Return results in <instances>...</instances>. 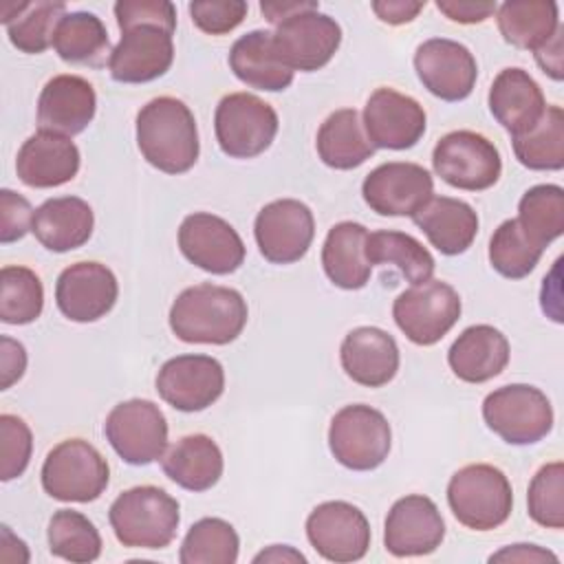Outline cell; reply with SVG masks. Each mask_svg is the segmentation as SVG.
Returning <instances> with one entry per match:
<instances>
[{"label": "cell", "mask_w": 564, "mask_h": 564, "mask_svg": "<svg viewBox=\"0 0 564 564\" xmlns=\"http://www.w3.org/2000/svg\"><path fill=\"white\" fill-rule=\"evenodd\" d=\"M249 308L240 291L200 282L183 289L170 308V328L185 344L225 346L247 326Z\"/></svg>", "instance_id": "1"}, {"label": "cell", "mask_w": 564, "mask_h": 564, "mask_svg": "<svg viewBox=\"0 0 564 564\" xmlns=\"http://www.w3.org/2000/svg\"><path fill=\"white\" fill-rule=\"evenodd\" d=\"M137 145L143 159L165 174H183L198 161L196 119L185 101L163 95L137 112Z\"/></svg>", "instance_id": "2"}, {"label": "cell", "mask_w": 564, "mask_h": 564, "mask_svg": "<svg viewBox=\"0 0 564 564\" xmlns=\"http://www.w3.org/2000/svg\"><path fill=\"white\" fill-rule=\"evenodd\" d=\"M108 522L115 538L128 549H165L176 538L181 511L176 498L154 485H139L119 494Z\"/></svg>", "instance_id": "3"}, {"label": "cell", "mask_w": 564, "mask_h": 564, "mask_svg": "<svg viewBox=\"0 0 564 564\" xmlns=\"http://www.w3.org/2000/svg\"><path fill=\"white\" fill-rule=\"evenodd\" d=\"M447 505L454 518L471 531L498 529L513 509L511 482L494 465H465L447 482Z\"/></svg>", "instance_id": "4"}, {"label": "cell", "mask_w": 564, "mask_h": 564, "mask_svg": "<svg viewBox=\"0 0 564 564\" xmlns=\"http://www.w3.org/2000/svg\"><path fill=\"white\" fill-rule=\"evenodd\" d=\"M42 487L59 502H93L110 480L108 460L84 438L57 443L42 463Z\"/></svg>", "instance_id": "5"}, {"label": "cell", "mask_w": 564, "mask_h": 564, "mask_svg": "<svg viewBox=\"0 0 564 564\" xmlns=\"http://www.w3.org/2000/svg\"><path fill=\"white\" fill-rule=\"evenodd\" d=\"M487 427L509 445H533L553 430V408L546 394L529 383H509L482 401Z\"/></svg>", "instance_id": "6"}, {"label": "cell", "mask_w": 564, "mask_h": 564, "mask_svg": "<svg viewBox=\"0 0 564 564\" xmlns=\"http://www.w3.org/2000/svg\"><path fill=\"white\" fill-rule=\"evenodd\" d=\"M328 447L339 465L352 471H370L388 458L392 430L383 412L366 403H352L335 412L328 427Z\"/></svg>", "instance_id": "7"}, {"label": "cell", "mask_w": 564, "mask_h": 564, "mask_svg": "<svg viewBox=\"0 0 564 564\" xmlns=\"http://www.w3.org/2000/svg\"><path fill=\"white\" fill-rule=\"evenodd\" d=\"M278 126L273 106L251 93L225 95L214 112L216 141L231 159H253L269 150Z\"/></svg>", "instance_id": "8"}, {"label": "cell", "mask_w": 564, "mask_h": 564, "mask_svg": "<svg viewBox=\"0 0 564 564\" xmlns=\"http://www.w3.org/2000/svg\"><path fill=\"white\" fill-rule=\"evenodd\" d=\"M432 167L456 189L482 192L498 183L502 159L494 141L474 130H454L441 137L432 152Z\"/></svg>", "instance_id": "9"}, {"label": "cell", "mask_w": 564, "mask_h": 564, "mask_svg": "<svg viewBox=\"0 0 564 564\" xmlns=\"http://www.w3.org/2000/svg\"><path fill=\"white\" fill-rule=\"evenodd\" d=\"M460 311V295L443 280L412 284L392 304L394 324L416 346L441 341L458 322Z\"/></svg>", "instance_id": "10"}, {"label": "cell", "mask_w": 564, "mask_h": 564, "mask_svg": "<svg viewBox=\"0 0 564 564\" xmlns=\"http://www.w3.org/2000/svg\"><path fill=\"white\" fill-rule=\"evenodd\" d=\"M104 436L128 465H150L165 454L167 419L156 403L128 399L108 412Z\"/></svg>", "instance_id": "11"}, {"label": "cell", "mask_w": 564, "mask_h": 564, "mask_svg": "<svg viewBox=\"0 0 564 564\" xmlns=\"http://www.w3.org/2000/svg\"><path fill=\"white\" fill-rule=\"evenodd\" d=\"M273 44L280 59L295 73L324 68L341 44V26L319 9L295 13L282 20L273 31Z\"/></svg>", "instance_id": "12"}, {"label": "cell", "mask_w": 564, "mask_h": 564, "mask_svg": "<svg viewBox=\"0 0 564 564\" xmlns=\"http://www.w3.org/2000/svg\"><path fill=\"white\" fill-rule=\"evenodd\" d=\"M253 236L264 260L271 264H293L306 256L313 242V212L295 198L271 200L258 212Z\"/></svg>", "instance_id": "13"}, {"label": "cell", "mask_w": 564, "mask_h": 564, "mask_svg": "<svg viewBox=\"0 0 564 564\" xmlns=\"http://www.w3.org/2000/svg\"><path fill=\"white\" fill-rule=\"evenodd\" d=\"M306 538L324 560L348 564L368 553L370 524L359 507L346 500H328L308 513Z\"/></svg>", "instance_id": "14"}, {"label": "cell", "mask_w": 564, "mask_h": 564, "mask_svg": "<svg viewBox=\"0 0 564 564\" xmlns=\"http://www.w3.org/2000/svg\"><path fill=\"white\" fill-rule=\"evenodd\" d=\"M159 397L181 412H200L216 403L225 390L223 364L209 355H176L154 379Z\"/></svg>", "instance_id": "15"}, {"label": "cell", "mask_w": 564, "mask_h": 564, "mask_svg": "<svg viewBox=\"0 0 564 564\" xmlns=\"http://www.w3.org/2000/svg\"><path fill=\"white\" fill-rule=\"evenodd\" d=\"M361 196L379 216L412 218L434 196V178L419 163L388 161L364 178Z\"/></svg>", "instance_id": "16"}, {"label": "cell", "mask_w": 564, "mask_h": 564, "mask_svg": "<svg viewBox=\"0 0 564 564\" xmlns=\"http://www.w3.org/2000/svg\"><path fill=\"white\" fill-rule=\"evenodd\" d=\"M178 249L198 269L227 275L245 262V242L240 234L220 216L194 212L178 227Z\"/></svg>", "instance_id": "17"}, {"label": "cell", "mask_w": 564, "mask_h": 564, "mask_svg": "<svg viewBox=\"0 0 564 564\" xmlns=\"http://www.w3.org/2000/svg\"><path fill=\"white\" fill-rule=\"evenodd\" d=\"M414 70L434 97L443 101H463L471 95L478 77V64L471 51L447 37H432L416 46Z\"/></svg>", "instance_id": "18"}, {"label": "cell", "mask_w": 564, "mask_h": 564, "mask_svg": "<svg viewBox=\"0 0 564 564\" xmlns=\"http://www.w3.org/2000/svg\"><path fill=\"white\" fill-rule=\"evenodd\" d=\"M445 538V522L436 502L421 494L399 498L386 518L383 546L394 557L434 553Z\"/></svg>", "instance_id": "19"}, {"label": "cell", "mask_w": 564, "mask_h": 564, "mask_svg": "<svg viewBox=\"0 0 564 564\" xmlns=\"http://www.w3.org/2000/svg\"><path fill=\"white\" fill-rule=\"evenodd\" d=\"M172 62V33L154 24H132L121 29V40L110 53L108 70L119 84H145L163 77Z\"/></svg>", "instance_id": "20"}, {"label": "cell", "mask_w": 564, "mask_h": 564, "mask_svg": "<svg viewBox=\"0 0 564 564\" xmlns=\"http://www.w3.org/2000/svg\"><path fill=\"white\" fill-rule=\"evenodd\" d=\"M425 126L423 106L394 88L381 86L366 101L364 130L375 150H408L421 141Z\"/></svg>", "instance_id": "21"}, {"label": "cell", "mask_w": 564, "mask_h": 564, "mask_svg": "<svg viewBox=\"0 0 564 564\" xmlns=\"http://www.w3.org/2000/svg\"><path fill=\"white\" fill-rule=\"evenodd\" d=\"M119 297L115 273L101 262H75L55 282V302L70 322L88 324L106 317Z\"/></svg>", "instance_id": "22"}, {"label": "cell", "mask_w": 564, "mask_h": 564, "mask_svg": "<svg viewBox=\"0 0 564 564\" xmlns=\"http://www.w3.org/2000/svg\"><path fill=\"white\" fill-rule=\"evenodd\" d=\"M97 110V95L79 75L51 77L37 97V126L42 132L75 137L88 128Z\"/></svg>", "instance_id": "23"}, {"label": "cell", "mask_w": 564, "mask_h": 564, "mask_svg": "<svg viewBox=\"0 0 564 564\" xmlns=\"http://www.w3.org/2000/svg\"><path fill=\"white\" fill-rule=\"evenodd\" d=\"M339 361L355 383L381 388L394 379L401 355L394 337L383 328L357 326L344 337Z\"/></svg>", "instance_id": "24"}, {"label": "cell", "mask_w": 564, "mask_h": 564, "mask_svg": "<svg viewBox=\"0 0 564 564\" xmlns=\"http://www.w3.org/2000/svg\"><path fill=\"white\" fill-rule=\"evenodd\" d=\"M79 150L68 137L53 132L31 134L15 156L18 178L35 189L59 187L79 172Z\"/></svg>", "instance_id": "25"}, {"label": "cell", "mask_w": 564, "mask_h": 564, "mask_svg": "<svg viewBox=\"0 0 564 564\" xmlns=\"http://www.w3.org/2000/svg\"><path fill=\"white\" fill-rule=\"evenodd\" d=\"M489 112L513 137L531 130L546 110L540 84L518 66L502 68L489 88Z\"/></svg>", "instance_id": "26"}, {"label": "cell", "mask_w": 564, "mask_h": 564, "mask_svg": "<svg viewBox=\"0 0 564 564\" xmlns=\"http://www.w3.org/2000/svg\"><path fill=\"white\" fill-rule=\"evenodd\" d=\"M509 339L489 324L465 328L447 350L452 372L465 383H485L509 364Z\"/></svg>", "instance_id": "27"}, {"label": "cell", "mask_w": 564, "mask_h": 564, "mask_svg": "<svg viewBox=\"0 0 564 564\" xmlns=\"http://www.w3.org/2000/svg\"><path fill=\"white\" fill-rule=\"evenodd\" d=\"M93 227L95 214L84 198L57 196L35 209L31 231L44 249L66 253L86 245L93 236Z\"/></svg>", "instance_id": "28"}, {"label": "cell", "mask_w": 564, "mask_h": 564, "mask_svg": "<svg viewBox=\"0 0 564 564\" xmlns=\"http://www.w3.org/2000/svg\"><path fill=\"white\" fill-rule=\"evenodd\" d=\"M412 220L443 256L465 253L478 234V214L474 207L452 196H432Z\"/></svg>", "instance_id": "29"}, {"label": "cell", "mask_w": 564, "mask_h": 564, "mask_svg": "<svg viewBox=\"0 0 564 564\" xmlns=\"http://www.w3.org/2000/svg\"><path fill=\"white\" fill-rule=\"evenodd\" d=\"M229 68L234 75L256 90L280 93L293 84V70L280 59L273 33L264 29L240 35L229 51Z\"/></svg>", "instance_id": "30"}, {"label": "cell", "mask_w": 564, "mask_h": 564, "mask_svg": "<svg viewBox=\"0 0 564 564\" xmlns=\"http://www.w3.org/2000/svg\"><path fill=\"white\" fill-rule=\"evenodd\" d=\"M163 474L187 491L212 489L225 469L218 443L207 434H187L161 456Z\"/></svg>", "instance_id": "31"}, {"label": "cell", "mask_w": 564, "mask_h": 564, "mask_svg": "<svg viewBox=\"0 0 564 564\" xmlns=\"http://www.w3.org/2000/svg\"><path fill=\"white\" fill-rule=\"evenodd\" d=\"M366 240L368 229L361 223L341 220L328 229L322 247V267L335 286L357 291L368 284L372 264L366 258Z\"/></svg>", "instance_id": "32"}, {"label": "cell", "mask_w": 564, "mask_h": 564, "mask_svg": "<svg viewBox=\"0 0 564 564\" xmlns=\"http://www.w3.org/2000/svg\"><path fill=\"white\" fill-rule=\"evenodd\" d=\"M315 148L322 163L333 170H355L375 154V145L355 108L330 112L317 130Z\"/></svg>", "instance_id": "33"}, {"label": "cell", "mask_w": 564, "mask_h": 564, "mask_svg": "<svg viewBox=\"0 0 564 564\" xmlns=\"http://www.w3.org/2000/svg\"><path fill=\"white\" fill-rule=\"evenodd\" d=\"M498 29L516 48L538 51L562 26L560 9L551 0H509L496 9Z\"/></svg>", "instance_id": "34"}, {"label": "cell", "mask_w": 564, "mask_h": 564, "mask_svg": "<svg viewBox=\"0 0 564 564\" xmlns=\"http://www.w3.org/2000/svg\"><path fill=\"white\" fill-rule=\"evenodd\" d=\"M66 15L64 2L35 0V2H11L0 11V20L7 26L9 42L29 55L44 53L53 46L57 22Z\"/></svg>", "instance_id": "35"}, {"label": "cell", "mask_w": 564, "mask_h": 564, "mask_svg": "<svg viewBox=\"0 0 564 564\" xmlns=\"http://www.w3.org/2000/svg\"><path fill=\"white\" fill-rule=\"evenodd\" d=\"M53 48L59 59L77 66L99 68L110 59V40L108 31L90 11H70L66 13L55 29Z\"/></svg>", "instance_id": "36"}, {"label": "cell", "mask_w": 564, "mask_h": 564, "mask_svg": "<svg viewBox=\"0 0 564 564\" xmlns=\"http://www.w3.org/2000/svg\"><path fill=\"white\" fill-rule=\"evenodd\" d=\"M366 258L370 264H392L412 284L432 280L436 262L432 253L410 234L379 229L368 234Z\"/></svg>", "instance_id": "37"}, {"label": "cell", "mask_w": 564, "mask_h": 564, "mask_svg": "<svg viewBox=\"0 0 564 564\" xmlns=\"http://www.w3.org/2000/svg\"><path fill=\"white\" fill-rule=\"evenodd\" d=\"M516 159L535 172H557L564 167V112L546 106L542 119L527 132L511 137Z\"/></svg>", "instance_id": "38"}, {"label": "cell", "mask_w": 564, "mask_h": 564, "mask_svg": "<svg viewBox=\"0 0 564 564\" xmlns=\"http://www.w3.org/2000/svg\"><path fill=\"white\" fill-rule=\"evenodd\" d=\"M524 234L546 249L564 231V189L553 183L533 185L518 203V218Z\"/></svg>", "instance_id": "39"}, {"label": "cell", "mask_w": 564, "mask_h": 564, "mask_svg": "<svg viewBox=\"0 0 564 564\" xmlns=\"http://www.w3.org/2000/svg\"><path fill=\"white\" fill-rule=\"evenodd\" d=\"M240 538L223 518H200L189 527L181 542V564H234Z\"/></svg>", "instance_id": "40"}, {"label": "cell", "mask_w": 564, "mask_h": 564, "mask_svg": "<svg viewBox=\"0 0 564 564\" xmlns=\"http://www.w3.org/2000/svg\"><path fill=\"white\" fill-rule=\"evenodd\" d=\"M48 551L66 562H95L101 555V535L95 524L79 511L59 509L51 516L48 529Z\"/></svg>", "instance_id": "41"}, {"label": "cell", "mask_w": 564, "mask_h": 564, "mask_svg": "<svg viewBox=\"0 0 564 564\" xmlns=\"http://www.w3.org/2000/svg\"><path fill=\"white\" fill-rule=\"evenodd\" d=\"M44 308V286L35 271L7 264L0 271V319L24 326L35 322Z\"/></svg>", "instance_id": "42"}, {"label": "cell", "mask_w": 564, "mask_h": 564, "mask_svg": "<svg viewBox=\"0 0 564 564\" xmlns=\"http://www.w3.org/2000/svg\"><path fill=\"white\" fill-rule=\"evenodd\" d=\"M542 247L533 242L516 218L498 225L489 240V264L502 278L522 280L527 278L542 258Z\"/></svg>", "instance_id": "43"}, {"label": "cell", "mask_w": 564, "mask_h": 564, "mask_svg": "<svg viewBox=\"0 0 564 564\" xmlns=\"http://www.w3.org/2000/svg\"><path fill=\"white\" fill-rule=\"evenodd\" d=\"M529 516L546 529L564 527V465L562 460L546 463L529 482L527 491Z\"/></svg>", "instance_id": "44"}, {"label": "cell", "mask_w": 564, "mask_h": 564, "mask_svg": "<svg viewBox=\"0 0 564 564\" xmlns=\"http://www.w3.org/2000/svg\"><path fill=\"white\" fill-rule=\"evenodd\" d=\"M33 452L31 427L15 414H0V480L24 474Z\"/></svg>", "instance_id": "45"}, {"label": "cell", "mask_w": 564, "mask_h": 564, "mask_svg": "<svg viewBox=\"0 0 564 564\" xmlns=\"http://www.w3.org/2000/svg\"><path fill=\"white\" fill-rule=\"evenodd\" d=\"M245 0H196L189 2L192 22L207 35H225L247 18Z\"/></svg>", "instance_id": "46"}, {"label": "cell", "mask_w": 564, "mask_h": 564, "mask_svg": "<svg viewBox=\"0 0 564 564\" xmlns=\"http://www.w3.org/2000/svg\"><path fill=\"white\" fill-rule=\"evenodd\" d=\"M115 18L119 29L132 24H154L174 35L176 9L167 0H119L115 2Z\"/></svg>", "instance_id": "47"}, {"label": "cell", "mask_w": 564, "mask_h": 564, "mask_svg": "<svg viewBox=\"0 0 564 564\" xmlns=\"http://www.w3.org/2000/svg\"><path fill=\"white\" fill-rule=\"evenodd\" d=\"M35 209L31 203L13 189L0 192V242L9 245L22 240L33 227Z\"/></svg>", "instance_id": "48"}, {"label": "cell", "mask_w": 564, "mask_h": 564, "mask_svg": "<svg viewBox=\"0 0 564 564\" xmlns=\"http://www.w3.org/2000/svg\"><path fill=\"white\" fill-rule=\"evenodd\" d=\"M26 370V350L9 335L0 337V390H9Z\"/></svg>", "instance_id": "49"}, {"label": "cell", "mask_w": 564, "mask_h": 564, "mask_svg": "<svg viewBox=\"0 0 564 564\" xmlns=\"http://www.w3.org/2000/svg\"><path fill=\"white\" fill-rule=\"evenodd\" d=\"M436 9L458 24L485 22L496 13V2H471V0H438Z\"/></svg>", "instance_id": "50"}, {"label": "cell", "mask_w": 564, "mask_h": 564, "mask_svg": "<svg viewBox=\"0 0 564 564\" xmlns=\"http://www.w3.org/2000/svg\"><path fill=\"white\" fill-rule=\"evenodd\" d=\"M370 7H372L375 15L381 22L399 26V24L412 22L425 9V0L423 2L421 0L419 2H412V0H375Z\"/></svg>", "instance_id": "51"}, {"label": "cell", "mask_w": 564, "mask_h": 564, "mask_svg": "<svg viewBox=\"0 0 564 564\" xmlns=\"http://www.w3.org/2000/svg\"><path fill=\"white\" fill-rule=\"evenodd\" d=\"M562 33L564 29L560 26L557 33L535 51V62L538 66L549 75L553 77L555 82H560L564 77V62H562Z\"/></svg>", "instance_id": "52"}, {"label": "cell", "mask_w": 564, "mask_h": 564, "mask_svg": "<svg viewBox=\"0 0 564 564\" xmlns=\"http://www.w3.org/2000/svg\"><path fill=\"white\" fill-rule=\"evenodd\" d=\"M311 9H319V2L315 0H262L260 2V11L262 15L271 22V24H280L282 20L302 13V11H311Z\"/></svg>", "instance_id": "53"}, {"label": "cell", "mask_w": 564, "mask_h": 564, "mask_svg": "<svg viewBox=\"0 0 564 564\" xmlns=\"http://www.w3.org/2000/svg\"><path fill=\"white\" fill-rule=\"evenodd\" d=\"M546 560L557 564V555L535 544H511L489 557V562H546Z\"/></svg>", "instance_id": "54"}, {"label": "cell", "mask_w": 564, "mask_h": 564, "mask_svg": "<svg viewBox=\"0 0 564 564\" xmlns=\"http://www.w3.org/2000/svg\"><path fill=\"white\" fill-rule=\"evenodd\" d=\"M253 562L256 564H260V562H306V557L300 553V551H295L293 546H286V544H273V546H269L267 551H260L256 557H253Z\"/></svg>", "instance_id": "55"}]
</instances>
